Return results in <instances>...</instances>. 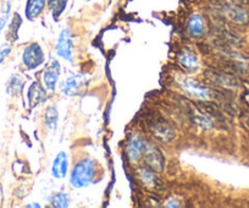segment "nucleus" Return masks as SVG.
<instances>
[{
  "label": "nucleus",
  "mask_w": 249,
  "mask_h": 208,
  "mask_svg": "<svg viewBox=\"0 0 249 208\" xmlns=\"http://www.w3.org/2000/svg\"><path fill=\"white\" fill-rule=\"evenodd\" d=\"M22 87H23L22 78H21L18 75H15L10 78L8 86H6V90H8V92L10 93L11 95H18L21 93Z\"/></svg>",
  "instance_id": "aec40b11"
},
{
  "label": "nucleus",
  "mask_w": 249,
  "mask_h": 208,
  "mask_svg": "<svg viewBox=\"0 0 249 208\" xmlns=\"http://www.w3.org/2000/svg\"><path fill=\"white\" fill-rule=\"evenodd\" d=\"M83 1H85V3H88V1H90V0H83Z\"/></svg>",
  "instance_id": "bb28decb"
},
{
  "label": "nucleus",
  "mask_w": 249,
  "mask_h": 208,
  "mask_svg": "<svg viewBox=\"0 0 249 208\" xmlns=\"http://www.w3.org/2000/svg\"><path fill=\"white\" fill-rule=\"evenodd\" d=\"M152 131L153 135H155L161 141H166V142L171 140L172 136H174V131L170 129V126L165 121H155L152 125Z\"/></svg>",
  "instance_id": "4468645a"
},
{
  "label": "nucleus",
  "mask_w": 249,
  "mask_h": 208,
  "mask_svg": "<svg viewBox=\"0 0 249 208\" xmlns=\"http://www.w3.org/2000/svg\"><path fill=\"white\" fill-rule=\"evenodd\" d=\"M69 158L66 152H59L54 158L52 166V174L56 179H64L68 174Z\"/></svg>",
  "instance_id": "1a4fd4ad"
},
{
  "label": "nucleus",
  "mask_w": 249,
  "mask_h": 208,
  "mask_svg": "<svg viewBox=\"0 0 249 208\" xmlns=\"http://www.w3.org/2000/svg\"><path fill=\"white\" fill-rule=\"evenodd\" d=\"M56 56L62 58L64 60L72 63L73 61V44H72V36L69 28H64L60 32L59 38H57L56 47H55Z\"/></svg>",
  "instance_id": "20e7f679"
},
{
  "label": "nucleus",
  "mask_w": 249,
  "mask_h": 208,
  "mask_svg": "<svg viewBox=\"0 0 249 208\" xmlns=\"http://www.w3.org/2000/svg\"><path fill=\"white\" fill-rule=\"evenodd\" d=\"M138 178L145 186L155 185V181H157L154 170L150 169L149 167H142V168L138 169Z\"/></svg>",
  "instance_id": "a211bd4d"
},
{
  "label": "nucleus",
  "mask_w": 249,
  "mask_h": 208,
  "mask_svg": "<svg viewBox=\"0 0 249 208\" xmlns=\"http://www.w3.org/2000/svg\"><path fill=\"white\" fill-rule=\"evenodd\" d=\"M61 74V66L56 59H53L43 73V83L47 90L54 91Z\"/></svg>",
  "instance_id": "0eeeda50"
},
{
  "label": "nucleus",
  "mask_w": 249,
  "mask_h": 208,
  "mask_svg": "<svg viewBox=\"0 0 249 208\" xmlns=\"http://www.w3.org/2000/svg\"><path fill=\"white\" fill-rule=\"evenodd\" d=\"M47 6V0H27L25 8V15L28 20L39 18Z\"/></svg>",
  "instance_id": "ddd939ff"
},
{
  "label": "nucleus",
  "mask_w": 249,
  "mask_h": 208,
  "mask_svg": "<svg viewBox=\"0 0 249 208\" xmlns=\"http://www.w3.org/2000/svg\"><path fill=\"white\" fill-rule=\"evenodd\" d=\"M220 11L225 18L239 25H246L249 22V11L242 6L233 5V4H222L220 5Z\"/></svg>",
  "instance_id": "423d86ee"
},
{
  "label": "nucleus",
  "mask_w": 249,
  "mask_h": 208,
  "mask_svg": "<svg viewBox=\"0 0 249 208\" xmlns=\"http://www.w3.org/2000/svg\"><path fill=\"white\" fill-rule=\"evenodd\" d=\"M21 25H22V19L18 14H15L13 16V20H11L10 27H9V33L8 38L11 40V42H15L18 38V30H20Z\"/></svg>",
  "instance_id": "6ab92c4d"
},
{
  "label": "nucleus",
  "mask_w": 249,
  "mask_h": 208,
  "mask_svg": "<svg viewBox=\"0 0 249 208\" xmlns=\"http://www.w3.org/2000/svg\"><path fill=\"white\" fill-rule=\"evenodd\" d=\"M44 61V53H43L42 47L38 43H32L23 50L22 63L27 70H35V69L39 68Z\"/></svg>",
  "instance_id": "7ed1b4c3"
},
{
  "label": "nucleus",
  "mask_w": 249,
  "mask_h": 208,
  "mask_svg": "<svg viewBox=\"0 0 249 208\" xmlns=\"http://www.w3.org/2000/svg\"><path fill=\"white\" fill-rule=\"evenodd\" d=\"M87 85V77L86 75L78 74V75H72L70 77L66 78L64 82L60 86V90L65 95L69 97H75V95H80L83 88Z\"/></svg>",
  "instance_id": "39448f33"
},
{
  "label": "nucleus",
  "mask_w": 249,
  "mask_h": 208,
  "mask_svg": "<svg viewBox=\"0 0 249 208\" xmlns=\"http://www.w3.org/2000/svg\"><path fill=\"white\" fill-rule=\"evenodd\" d=\"M182 88L188 95H193V97L198 98V99H208L209 98V91L204 86L198 83L196 80H193V78H184L182 81Z\"/></svg>",
  "instance_id": "6e6552de"
},
{
  "label": "nucleus",
  "mask_w": 249,
  "mask_h": 208,
  "mask_svg": "<svg viewBox=\"0 0 249 208\" xmlns=\"http://www.w3.org/2000/svg\"><path fill=\"white\" fill-rule=\"evenodd\" d=\"M48 9L52 13L53 19L55 21L59 20L60 16L64 14V11L66 10V6H68V0H48L47 1Z\"/></svg>",
  "instance_id": "2eb2a0df"
},
{
  "label": "nucleus",
  "mask_w": 249,
  "mask_h": 208,
  "mask_svg": "<svg viewBox=\"0 0 249 208\" xmlns=\"http://www.w3.org/2000/svg\"><path fill=\"white\" fill-rule=\"evenodd\" d=\"M27 207H40L38 203H35V205H27Z\"/></svg>",
  "instance_id": "393cba45"
},
{
  "label": "nucleus",
  "mask_w": 249,
  "mask_h": 208,
  "mask_svg": "<svg viewBox=\"0 0 249 208\" xmlns=\"http://www.w3.org/2000/svg\"><path fill=\"white\" fill-rule=\"evenodd\" d=\"M179 64L187 70H196L198 68V58L192 52L184 50L179 54Z\"/></svg>",
  "instance_id": "dca6fc26"
},
{
  "label": "nucleus",
  "mask_w": 249,
  "mask_h": 208,
  "mask_svg": "<svg viewBox=\"0 0 249 208\" xmlns=\"http://www.w3.org/2000/svg\"><path fill=\"white\" fill-rule=\"evenodd\" d=\"M231 1H236V3H243V4H249V0H231Z\"/></svg>",
  "instance_id": "b1692460"
},
{
  "label": "nucleus",
  "mask_w": 249,
  "mask_h": 208,
  "mask_svg": "<svg viewBox=\"0 0 249 208\" xmlns=\"http://www.w3.org/2000/svg\"><path fill=\"white\" fill-rule=\"evenodd\" d=\"M53 207L57 208H65L70 206V196L66 192H59L56 195L53 196V198L50 200Z\"/></svg>",
  "instance_id": "412c9836"
},
{
  "label": "nucleus",
  "mask_w": 249,
  "mask_h": 208,
  "mask_svg": "<svg viewBox=\"0 0 249 208\" xmlns=\"http://www.w3.org/2000/svg\"><path fill=\"white\" fill-rule=\"evenodd\" d=\"M142 157L144 158V162L150 169H153L157 173H161L165 167V159L161 154V151L154 145L145 140L144 147H143Z\"/></svg>",
  "instance_id": "f03ea898"
},
{
  "label": "nucleus",
  "mask_w": 249,
  "mask_h": 208,
  "mask_svg": "<svg viewBox=\"0 0 249 208\" xmlns=\"http://www.w3.org/2000/svg\"><path fill=\"white\" fill-rule=\"evenodd\" d=\"M205 30H207V26H205V20L203 16L198 15V14L191 16L188 22H187V32L191 37H203L205 35Z\"/></svg>",
  "instance_id": "9d476101"
},
{
  "label": "nucleus",
  "mask_w": 249,
  "mask_h": 208,
  "mask_svg": "<svg viewBox=\"0 0 249 208\" xmlns=\"http://www.w3.org/2000/svg\"><path fill=\"white\" fill-rule=\"evenodd\" d=\"M47 100V91L40 86L39 82H33L28 90V102L31 107L35 108Z\"/></svg>",
  "instance_id": "f8f14e48"
},
{
  "label": "nucleus",
  "mask_w": 249,
  "mask_h": 208,
  "mask_svg": "<svg viewBox=\"0 0 249 208\" xmlns=\"http://www.w3.org/2000/svg\"><path fill=\"white\" fill-rule=\"evenodd\" d=\"M247 125H248V126H249V118H248V119H247Z\"/></svg>",
  "instance_id": "a878e982"
},
{
  "label": "nucleus",
  "mask_w": 249,
  "mask_h": 208,
  "mask_svg": "<svg viewBox=\"0 0 249 208\" xmlns=\"http://www.w3.org/2000/svg\"><path fill=\"white\" fill-rule=\"evenodd\" d=\"M95 178V162L90 158H85L73 166L70 174V184L76 189L89 186Z\"/></svg>",
  "instance_id": "f257e3e1"
},
{
  "label": "nucleus",
  "mask_w": 249,
  "mask_h": 208,
  "mask_svg": "<svg viewBox=\"0 0 249 208\" xmlns=\"http://www.w3.org/2000/svg\"><path fill=\"white\" fill-rule=\"evenodd\" d=\"M45 125L49 130H55L57 126V121H59V111L55 107L50 106L45 109Z\"/></svg>",
  "instance_id": "f3484780"
},
{
  "label": "nucleus",
  "mask_w": 249,
  "mask_h": 208,
  "mask_svg": "<svg viewBox=\"0 0 249 208\" xmlns=\"http://www.w3.org/2000/svg\"><path fill=\"white\" fill-rule=\"evenodd\" d=\"M10 53H11L10 45H3V47H0V64L3 63V61L8 58V56Z\"/></svg>",
  "instance_id": "5701e85b"
},
{
  "label": "nucleus",
  "mask_w": 249,
  "mask_h": 208,
  "mask_svg": "<svg viewBox=\"0 0 249 208\" xmlns=\"http://www.w3.org/2000/svg\"><path fill=\"white\" fill-rule=\"evenodd\" d=\"M10 10H11L10 3H6L5 6L1 9V13H0V32L3 31V28L5 27L6 22H8L9 16H10Z\"/></svg>",
  "instance_id": "4be33fe9"
},
{
  "label": "nucleus",
  "mask_w": 249,
  "mask_h": 208,
  "mask_svg": "<svg viewBox=\"0 0 249 208\" xmlns=\"http://www.w3.org/2000/svg\"><path fill=\"white\" fill-rule=\"evenodd\" d=\"M144 138L140 136H132L127 143V157L130 162H137L142 157L143 147H144Z\"/></svg>",
  "instance_id": "9b49d317"
}]
</instances>
